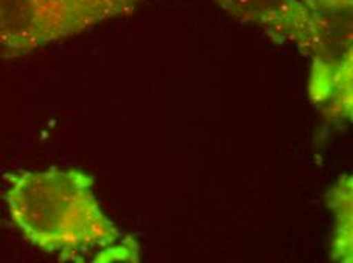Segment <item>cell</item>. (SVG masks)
Here are the masks:
<instances>
[{
  "label": "cell",
  "instance_id": "7a4b0ae2",
  "mask_svg": "<svg viewBox=\"0 0 353 263\" xmlns=\"http://www.w3.org/2000/svg\"><path fill=\"white\" fill-rule=\"evenodd\" d=\"M315 28L307 98L330 123L353 114V0H300Z\"/></svg>",
  "mask_w": 353,
  "mask_h": 263
},
{
  "label": "cell",
  "instance_id": "5b68a950",
  "mask_svg": "<svg viewBox=\"0 0 353 263\" xmlns=\"http://www.w3.org/2000/svg\"><path fill=\"white\" fill-rule=\"evenodd\" d=\"M58 20L65 36H73L104 21L130 16L145 0H37Z\"/></svg>",
  "mask_w": 353,
  "mask_h": 263
},
{
  "label": "cell",
  "instance_id": "277c9868",
  "mask_svg": "<svg viewBox=\"0 0 353 263\" xmlns=\"http://www.w3.org/2000/svg\"><path fill=\"white\" fill-rule=\"evenodd\" d=\"M68 39L58 20L37 0H0V54L16 58Z\"/></svg>",
  "mask_w": 353,
  "mask_h": 263
},
{
  "label": "cell",
  "instance_id": "8992f818",
  "mask_svg": "<svg viewBox=\"0 0 353 263\" xmlns=\"http://www.w3.org/2000/svg\"><path fill=\"white\" fill-rule=\"evenodd\" d=\"M326 204L332 216L330 259L340 263L353 262V181L344 173L326 193Z\"/></svg>",
  "mask_w": 353,
  "mask_h": 263
},
{
  "label": "cell",
  "instance_id": "3957f363",
  "mask_svg": "<svg viewBox=\"0 0 353 263\" xmlns=\"http://www.w3.org/2000/svg\"><path fill=\"white\" fill-rule=\"evenodd\" d=\"M221 10L254 26L276 43H291L309 56L315 46V28L300 0H213Z\"/></svg>",
  "mask_w": 353,
  "mask_h": 263
},
{
  "label": "cell",
  "instance_id": "6da1fadb",
  "mask_svg": "<svg viewBox=\"0 0 353 263\" xmlns=\"http://www.w3.org/2000/svg\"><path fill=\"white\" fill-rule=\"evenodd\" d=\"M5 178L12 224L43 253L79 262L93 250L101 253L121 244L122 231L99 204L90 173L50 167Z\"/></svg>",
  "mask_w": 353,
  "mask_h": 263
}]
</instances>
